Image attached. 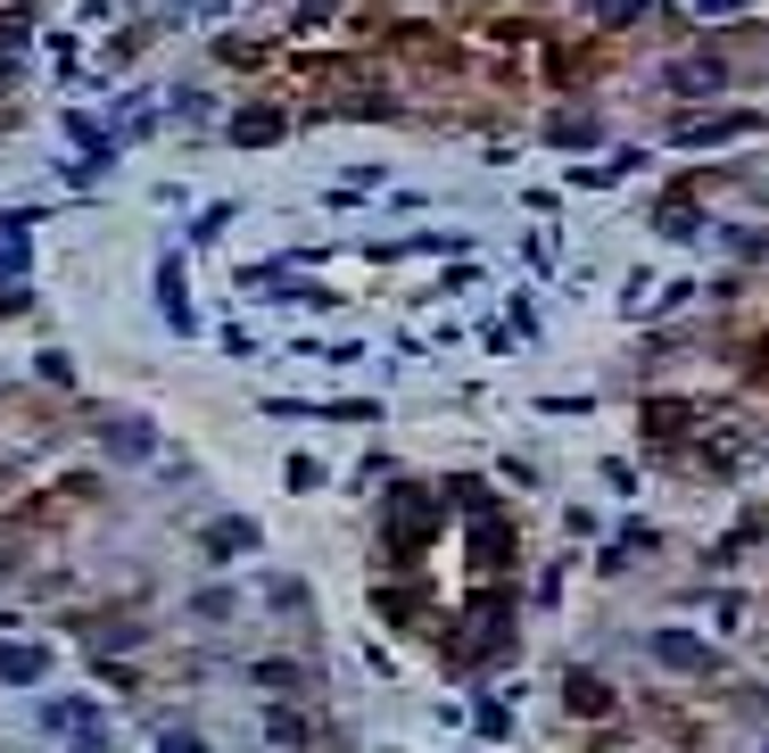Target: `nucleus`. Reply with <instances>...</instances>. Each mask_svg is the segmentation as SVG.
<instances>
[{
	"instance_id": "20e7f679",
	"label": "nucleus",
	"mask_w": 769,
	"mask_h": 753,
	"mask_svg": "<svg viewBox=\"0 0 769 753\" xmlns=\"http://www.w3.org/2000/svg\"><path fill=\"white\" fill-rule=\"evenodd\" d=\"M42 671H50V654H42V646H0V679H9V687H34Z\"/></svg>"
},
{
	"instance_id": "9b49d317",
	"label": "nucleus",
	"mask_w": 769,
	"mask_h": 753,
	"mask_svg": "<svg viewBox=\"0 0 769 753\" xmlns=\"http://www.w3.org/2000/svg\"><path fill=\"white\" fill-rule=\"evenodd\" d=\"M571 704H580V713H604L613 696H604V679H596V671H571Z\"/></svg>"
},
{
	"instance_id": "f257e3e1",
	"label": "nucleus",
	"mask_w": 769,
	"mask_h": 753,
	"mask_svg": "<svg viewBox=\"0 0 769 753\" xmlns=\"http://www.w3.org/2000/svg\"><path fill=\"white\" fill-rule=\"evenodd\" d=\"M431 522H439V513H431V497H422V489H397V506H389V546H397V555H413Z\"/></svg>"
},
{
	"instance_id": "f8f14e48",
	"label": "nucleus",
	"mask_w": 769,
	"mask_h": 753,
	"mask_svg": "<svg viewBox=\"0 0 769 753\" xmlns=\"http://www.w3.org/2000/svg\"><path fill=\"white\" fill-rule=\"evenodd\" d=\"M555 141H563V150H596V125H587V116H563V125H555Z\"/></svg>"
},
{
	"instance_id": "dca6fc26",
	"label": "nucleus",
	"mask_w": 769,
	"mask_h": 753,
	"mask_svg": "<svg viewBox=\"0 0 769 753\" xmlns=\"http://www.w3.org/2000/svg\"><path fill=\"white\" fill-rule=\"evenodd\" d=\"M190 18H224V0H190Z\"/></svg>"
},
{
	"instance_id": "1a4fd4ad",
	"label": "nucleus",
	"mask_w": 769,
	"mask_h": 753,
	"mask_svg": "<svg viewBox=\"0 0 769 753\" xmlns=\"http://www.w3.org/2000/svg\"><path fill=\"white\" fill-rule=\"evenodd\" d=\"M671 83H678V92H712V83H720V58H687Z\"/></svg>"
},
{
	"instance_id": "39448f33",
	"label": "nucleus",
	"mask_w": 769,
	"mask_h": 753,
	"mask_svg": "<svg viewBox=\"0 0 769 753\" xmlns=\"http://www.w3.org/2000/svg\"><path fill=\"white\" fill-rule=\"evenodd\" d=\"M42 729H58V737H83V729H92V704H83V696H58V704H42Z\"/></svg>"
},
{
	"instance_id": "f3484780",
	"label": "nucleus",
	"mask_w": 769,
	"mask_h": 753,
	"mask_svg": "<svg viewBox=\"0 0 769 753\" xmlns=\"http://www.w3.org/2000/svg\"><path fill=\"white\" fill-rule=\"evenodd\" d=\"M695 9H703V18H729V9H736V0H695Z\"/></svg>"
},
{
	"instance_id": "9d476101",
	"label": "nucleus",
	"mask_w": 769,
	"mask_h": 753,
	"mask_svg": "<svg viewBox=\"0 0 769 753\" xmlns=\"http://www.w3.org/2000/svg\"><path fill=\"white\" fill-rule=\"evenodd\" d=\"M736 125H745V116H703V125H678V141H687V150L695 141H729Z\"/></svg>"
},
{
	"instance_id": "7ed1b4c3",
	"label": "nucleus",
	"mask_w": 769,
	"mask_h": 753,
	"mask_svg": "<svg viewBox=\"0 0 769 753\" xmlns=\"http://www.w3.org/2000/svg\"><path fill=\"white\" fill-rule=\"evenodd\" d=\"M158 306H166V323H174V332H190V323H199V315H190V290H183V265H158Z\"/></svg>"
},
{
	"instance_id": "423d86ee",
	"label": "nucleus",
	"mask_w": 769,
	"mask_h": 753,
	"mask_svg": "<svg viewBox=\"0 0 769 753\" xmlns=\"http://www.w3.org/2000/svg\"><path fill=\"white\" fill-rule=\"evenodd\" d=\"M25 257H34V248H25V216H0V282L25 274Z\"/></svg>"
},
{
	"instance_id": "4468645a",
	"label": "nucleus",
	"mask_w": 769,
	"mask_h": 753,
	"mask_svg": "<svg viewBox=\"0 0 769 753\" xmlns=\"http://www.w3.org/2000/svg\"><path fill=\"white\" fill-rule=\"evenodd\" d=\"M638 9H645V0H596V18H604V25H620V18H638Z\"/></svg>"
},
{
	"instance_id": "6e6552de",
	"label": "nucleus",
	"mask_w": 769,
	"mask_h": 753,
	"mask_svg": "<svg viewBox=\"0 0 769 753\" xmlns=\"http://www.w3.org/2000/svg\"><path fill=\"white\" fill-rule=\"evenodd\" d=\"M232 141H248V150H265V141H282V116H273V108H248L241 125H232Z\"/></svg>"
},
{
	"instance_id": "2eb2a0df",
	"label": "nucleus",
	"mask_w": 769,
	"mask_h": 753,
	"mask_svg": "<svg viewBox=\"0 0 769 753\" xmlns=\"http://www.w3.org/2000/svg\"><path fill=\"white\" fill-rule=\"evenodd\" d=\"M158 753H199V737H190V729H166V737H158Z\"/></svg>"
},
{
	"instance_id": "ddd939ff",
	"label": "nucleus",
	"mask_w": 769,
	"mask_h": 753,
	"mask_svg": "<svg viewBox=\"0 0 769 753\" xmlns=\"http://www.w3.org/2000/svg\"><path fill=\"white\" fill-rule=\"evenodd\" d=\"M207 546H215V555H241V546H257V530H248V522H224Z\"/></svg>"
},
{
	"instance_id": "0eeeda50",
	"label": "nucleus",
	"mask_w": 769,
	"mask_h": 753,
	"mask_svg": "<svg viewBox=\"0 0 769 753\" xmlns=\"http://www.w3.org/2000/svg\"><path fill=\"white\" fill-rule=\"evenodd\" d=\"M654 654L671 662V671H695V662H703V638H687V629H662V638H654Z\"/></svg>"
},
{
	"instance_id": "f03ea898",
	"label": "nucleus",
	"mask_w": 769,
	"mask_h": 753,
	"mask_svg": "<svg viewBox=\"0 0 769 753\" xmlns=\"http://www.w3.org/2000/svg\"><path fill=\"white\" fill-rule=\"evenodd\" d=\"M100 439H108V455H125V464H141V455L158 448V431L141 415H108V422H100Z\"/></svg>"
}]
</instances>
